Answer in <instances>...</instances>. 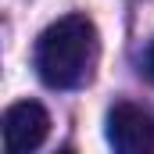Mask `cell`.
<instances>
[{"label": "cell", "mask_w": 154, "mask_h": 154, "mask_svg": "<svg viewBox=\"0 0 154 154\" xmlns=\"http://www.w3.org/2000/svg\"><path fill=\"white\" fill-rule=\"evenodd\" d=\"M97 25L86 14L57 18L36 39V72L50 90H75L90 82L97 65Z\"/></svg>", "instance_id": "obj_1"}, {"label": "cell", "mask_w": 154, "mask_h": 154, "mask_svg": "<svg viewBox=\"0 0 154 154\" xmlns=\"http://www.w3.org/2000/svg\"><path fill=\"white\" fill-rule=\"evenodd\" d=\"M50 133V115L36 100H18L4 111V154H32Z\"/></svg>", "instance_id": "obj_2"}, {"label": "cell", "mask_w": 154, "mask_h": 154, "mask_svg": "<svg viewBox=\"0 0 154 154\" xmlns=\"http://www.w3.org/2000/svg\"><path fill=\"white\" fill-rule=\"evenodd\" d=\"M108 140L115 154H154V118L143 108L122 100L108 115Z\"/></svg>", "instance_id": "obj_3"}, {"label": "cell", "mask_w": 154, "mask_h": 154, "mask_svg": "<svg viewBox=\"0 0 154 154\" xmlns=\"http://www.w3.org/2000/svg\"><path fill=\"white\" fill-rule=\"evenodd\" d=\"M143 72H147V79L154 82V43H151V50H147V57H143Z\"/></svg>", "instance_id": "obj_4"}, {"label": "cell", "mask_w": 154, "mask_h": 154, "mask_svg": "<svg viewBox=\"0 0 154 154\" xmlns=\"http://www.w3.org/2000/svg\"><path fill=\"white\" fill-rule=\"evenodd\" d=\"M57 154H75V151H68V147H65V151H57Z\"/></svg>", "instance_id": "obj_5"}]
</instances>
